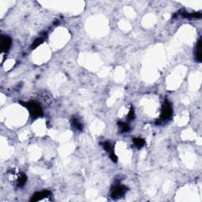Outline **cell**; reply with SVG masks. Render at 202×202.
<instances>
[{
    "label": "cell",
    "instance_id": "1",
    "mask_svg": "<svg viewBox=\"0 0 202 202\" xmlns=\"http://www.w3.org/2000/svg\"><path fill=\"white\" fill-rule=\"evenodd\" d=\"M20 104L25 107L29 110L30 116L32 118H40L43 115V110L41 107V104L36 100H30L29 102H23L20 101Z\"/></svg>",
    "mask_w": 202,
    "mask_h": 202
},
{
    "label": "cell",
    "instance_id": "2",
    "mask_svg": "<svg viewBox=\"0 0 202 202\" xmlns=\"http://www.w3.org/2000/svg\"><path fill=\"white\" fill-rule=\"evenodd\" d=\"M172 113H173V110H172V107H171V103L168 100H165L164 101V105L162 107L160 119L162 121L168 120L169 118H171Z\"/></svg>",
    "mask_w": 202,
    "mask_h": 202
},
{
    "label": "cell",
    "instance_id": "3",
    "mask_svg": "<svg viewBox=\"0 0 202 202\" xmlns=\"http://www.w3.org/2000/svg\"><path fill=\"white\" fill-rule=\"evenodd\" d=\"M127 188L123 185H115L111 190V197L113 199H118L125 194Z\"/></svg>",
    "mask_w": 202,
    "mask_h": 202
},
{
    "label": "cell",
    "instance_id": "4",
    "mask_svg": "<svg viewBox=\"0 0 202 202\" xmlns=\"http://www.w3.org/2000/svg\"><path fill=\"white\" fill-rule=\"evenodd\" d=\"M11 43H12V40L10 36H1V50L3 52H7L11 47Z\"/></svg>",
    "mask_w": 202,
    "mask_h": 202
},
{
    "label": "cell",
    "instance_id": "5",
    "mask_svg": "<svg viewBox=\"0 0 202 202\" xmlns=\"http://www.w3.org/2000/svg\"><path fill=\"white\" fill-rule=\"evenodd\" d=\"M50 195H51V193L49 190H43V191H40V192H36L32 195V197L30 199V201H40V200L43 199V198L49 197Z\"/></svg>",
    "mask_w": 202,
    "mask_h": 202
},
{
    "label": "cell",
    "instance_id": "6",
    "mask_svg": "<svg viewBox=\"0 0 202 202\" xmlns=\"http://www.w3.org/2000/svg\"><path fill=\"white\" fill-rule=\"evenodd\" d=\"M36 100L40 104H45V105H48V104H50V103H51L50 96H48V94L43 93V92H41V93L39 92V93L36 95Z\"/></svg>",
    "mask_w": 202,
    "mask_h": 202
},
{
    "label": "cell",
    "instance_id": "7",
    "mask_svg": "<svg viewBox=\"0 0 202 202\" xmlns=\"http://www.w3.org/2000/svg\"><path fill=\"white\" fill-rule=\"evenodd\" d=\"M195 59L198 63H201L202 60V53H201V40L200 39L197 43L196 48H195Z\"/></svg>",
    "mask_w": 202,
    "mask_h": 202
},
{
    "label": "cell",
    "instance_id": "8",
    "mask_svg": "<svg viewBox=\"0 0 202 202\" xmlns=\"http://www.w3.org/2000/svg\"><path fill=\"white\" fill-rule=\"evenodd\" d=\"M71 125L75 130H79V131H82L83 130V126L82 125V123H80V121L77 118H71Z\"/></svg>",
    "mask_w": 202,
    "mask_h": 202
},
{
    "label": "cell",
    "instance_id": "9",
    "mask_svg": "<svg viewBox=\"0 0 202 202\" xmlns=\"http://www.w3.org/2000/svg\"><path fill=\"white\" fill-rule=\"evenodd\" d=\"M27 181V176L25 173H21L18 176V178H17V186L19 187H22L23 185L25 184Z\"/></svg>",
    "mask_w": 202,
    "mask_h": 202
},
{
    "label": "cell",
    "instance_id": "10",
    "mask_svg": "<svg viewBox=\"0 0 202 202\" xmlns=\"http://www.w3.org/2000/svg\"><path fill=\"white\" fill-rule=\"evenodd\" d=\"M133 144H134V145L137 147V149H141L143 146H144V144H145V141L143 138H141V137L133 138Z\"/></svg>",
    "mask_w": 202,
    "mask_h": 202
},
{
    "label": "cell",
    "instance_id": "11",
    "mask_svg": "<svg viewBox=\"0 0 202 202\" xmlns=\"http://www.w3.org/2000/svg\"><path fill=\"white\" fill-rule=\"evenodd\" d=\"M118 126H119V128H120L121 132L122 133H127L130 131V126L128 125L126 123H124V122H118Z\"/></svg>",
    "mask_w": 202,
    "mask_h": 202
},
{
    "label": "cell",
    "instance_id": "12",
    "mask_svg": "<svg viewBox=\"0 0 202 202\" xmlns=\"http://www.w3.org/2000/svg\"><path fill=\"white\" fill-rule=\"evenodd\" d=\"M43 37H38V38H36V40L33 41L32 44V46H31L32 49H35V48H36L38 46L40 45L41 43H43Z\"/></svg>",
    "mask_w": 202,
    "mask_h": 202
},
{
    "label": "cell",
    "instance_id": "13",
    "mask_svg": "<svg viewBox=\"0 0 202 202\" xmlns=\"http://www.w3.org/2000/svg\"><path fill=\"white\" fill-rule=\"evenodd\" d=\"M102 145H103V147H104V150L106 152H107L108 153H110L112 150H113V149H112V146H111V143L109 141H105L104 142L103 144H102Z\"/></svg>",
    "mask_w": 202,
    "mask_h": 202
},
{
    "label": "cell",
    "instance_id": "14",
    "mask_svg": "<svg viewBox=\"0 0 202 202\" xmlns=\"http://www.w3.org/2000/svg\"><path fill=\"white\" fill-rule=\"evenodd\" d=\"M134 117H135L134 109H133V107H131V108H130V111H129V114H128V115H127V118L130 121V120H133V119L134 118Z\"/></svg>",
    "mask_w": 202,
    "mask_h": 202
},
{
    "label": "cell",
    "instance_id": "15",
    "mask_svg": "<svg viewBox=\"0 0 202 202\" xmlns=\"http://www.w3.org/2000/svg\"><path fill=\"white\" fill-rule=\"evenodd\" d=\"M109 155H110V158H111V159L114 162V163H116V162L118 161V157H117V156H116L114 150H112V151L109 153Z\"/></svg>",
    "mask_w": 202,
    "mask_h": 202
}]
</instances>
